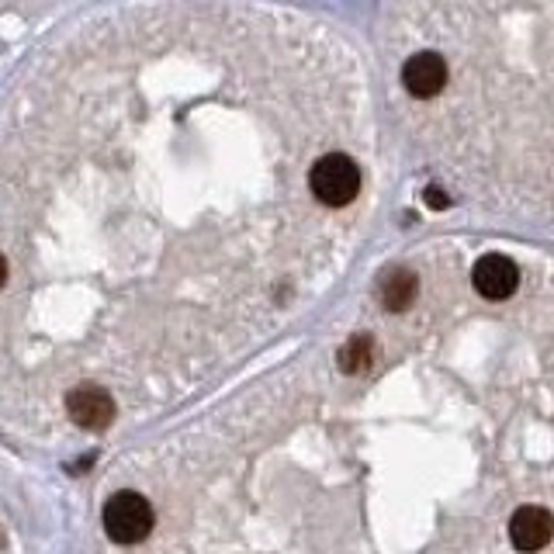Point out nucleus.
Wrapping results in <instances>:
<instances>
[{"label": "nucleus", "instance_id": "423d86ee", "mask_svg": "<svg viewBox=\"0 0 554 554\" xmlns=\"http://www.w3.org/2000/svg\"><path fill=\"white\" fill-rule=\"evenodd\" d=\"M554 537V516L544 506H523L509 520V541L520 551H541Z\"/></svg>", "mask_w": 554, "mask_h": 554}, {"label": "nucleus", "instance_id": "6e6552de", "mask_svg": "<svg viewBox=\"0 0 554 554\" xmlns=\"http://www.w3.org/2000/svg\"><path fill=\"white\" fill-rule=\"evenodd\" d=\"M336 361H340V371H343V374H361V371H368L371 361H374V340H371L368 333L350 336V340L340 347V354H336Z\"/></svg>", "mask_w": 554, "mask_h": 554}, {"label": "nucleus", "instance_id": "20e7f679", "mask_svg": "<svg viewBox=\"0 0 554 554\" xmlns=\"http://www.w3.org/2000/svg\"><path fill=\"white\" fill-rule=\"evenodd\" d=\"M471 281H475V291L482 298L503 302V298H509L520 288V271H516V264L509 257H503V253H489V257H482L475 264Z\"/></svg>", "mask_w": 554, "mask_h": 554}, {"label": "nucleus", "instance_id": "f257e3e1", "mask_svg": "<svg viewBox=\"0 0 554 554\" xmlns=\"http://www.w3.org/2000/svg\"><path fill=\"white\" fill-rule=\"evenodd\" d=\"M153 523H156V513H153V506H149V499L132 489L115 492V496L104 503V530H108V537L118 544L146 541V537L153 534Z\"/></svg>", "mask_w": 554, "mask_h": 554}, {"label": "nucleus", "instance_id": "0eeeda50", "mask_svg": "<svg viewBox=\"0 0 554 554\" xmlns=\"http://www.w3.org/2000/svg\"><path fill=\"white\" fill-rule=\"evenodd\" d=\"M378 295H381V302H385L388 312H406L419 295L416 274L406 271V267H395V271H388L385 277H381Z\"/></svg>", "mask_w": 554, "mask_h": 554}, {"label": "nucleus", "instance_id": "f03ea898", "mask_svg": "<svg viewBox=\"0 0 554 554\" xmlns=\"http://www.w3.org/2000/svg\"><path fill=\"white\" fill-rule=\"evenodd\" d=\"M309 187L323 205L343 208L357 198V191H361V170H357V163L350 160V156L329 153L323 160H316V167H312V174H309Z\"/></svg>", "mask_w": 554, "mask_h": 554}, {"label": "nucleus", "instance_id": "39448f33", "mask_svg": "<svg viewBox=\"0 0 554 554\" xmlns=\"http://www.w3.org/2000/svg\"><path fill=\"white\" fill-rule=\"evenodd\" d=\"M402 84H406V91L419 97V101L437 97L447 84L444 56H437V52H416V56H409L406 66H402Z\"/></svg>", "mask_w": 554, "mask_h": 554}, {"label": "nucleus", "instance_id": "7ed1b4c3", "mask_svg": "<svg viewBox=\"0 0 554 554\" xmlns=\"http://www.w3.org/2000/svg\"><path fill=\"white\" fill-rule=\"evenodd\" d=\"M66 413L84 430H108L115 419V399L101 385H77L66 395Z\"/></svg>", "mask_w": 554, "mask_h": 554}, {"label": "nucleus", "instance_id": "1a4fd4ad", "mask_svg": "<svg viewBox=\"0 0 554 554\" xmlns=\"http://www.w3.org/2000/svg\"><path fill=\"white\" fill-rule=\"evenodd\" d=\"M426 205L430 208H451V198H447L440 187H426Z\"/></svg>", "mask_w": 554, "mask_h": 554}, {"label": "nucleus", "instance_id": "9d476101", "mask_svg": "<svg viewBox=\"0 0 554 554\" xmlns=\"http://www.w3.org/2000/svg\"><path fill=\"white\" fill-rule=\"evenodd\" d=\"M7 284V260H4V253H0V288Z\"/></svg>", "mask_w": 554, "mask_h": 554}]
</instances>
